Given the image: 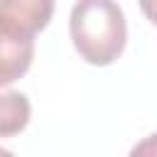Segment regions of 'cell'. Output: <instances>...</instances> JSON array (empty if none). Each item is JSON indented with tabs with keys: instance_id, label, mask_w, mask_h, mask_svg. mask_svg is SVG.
<instances>
[{
	"instance_id": "cell-1",
	"label": "cell",
	"mask_w": 157,
	"mask_h": 157,
	"mask_svg": "<svg viewBox=\"0 0 157 157\" xmlns=\"http://www.w3.org/2000/svg\"><path fill=\"white\" fill-rule=\"evenodd\" d=\"M69 32L76 52L93 66L113 64L128 42L125 15L110 0H81L71 7Z\"/></svg>"
},
{
	"instance_id": "cell-2",
	"label": "cell",
	"mask_w": 157,
	"mask_h": 157,
	"mask_svg": "<svg viewBox=\"0 0 157 157\" xmlns=\"http://www.w3.org/2000/svg\"><path fill=\"white\" fill-rule=\"evenodd\" d=\"M34 29L0 7V86L22 78L34 59Z\"/></svg>"
},
{
	"instance_id": "cell-3",
	"label": "cell",
	"mask_w": 157,
	"mask_h": 157,
	"mask_svg": "<svg viewBox=\"0 0 157 157\" xmlns=\"http://www.w3.org/2000/svg\"><path fill=\"white\" fill-rule=\"evenodd\" d=\"M32 105L22 91H0V137L22 132L29 123Z\"/></svg>"
},
{
	"instance_id": "cell-4",
	"label": "cell",
	"mask_w": 157,
	"mask_h": 157,
	"mask_svg": "<svg viewBox=\"0 0 157 157\" xmlns=\"http://www.w3.org/2000/svg\"><path fill=\"white\" fill-rule=\"evenodd\" d=\"M128 157H157V132L142 137V140L130 150Z\"/></svg>"
},
{
	"instance_id": "cell-5",
	"label": "cell",
	"mask_w": 157,
	"mask_h": 157,
	"mask_svg": "<svg viewBox=\"0 0 157 157\" xmlns=\"http://www.w3.org/2000/svg\"><path fill=\"white\" fill-rule=\"evenodd\" d=\"M140 10L150 17V22H152V25H157V2H142V5H140Z\"/></svg>"
},
{
	"instance_id": "cell-6",
	"label": "cell",
	"mask_w": 157,
	"mask_h": 157,
	"mask_svg": "<svg viewBox=\"0 0 157 157\" xmlns=\"http://www.w3.org/2000/svg\"><path fill=\"white\" fill-rule=\"evenodd\" d=\"M0 157H15L10 150H5V147H0Z\"/></svg>"
}]
</instances>
